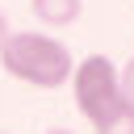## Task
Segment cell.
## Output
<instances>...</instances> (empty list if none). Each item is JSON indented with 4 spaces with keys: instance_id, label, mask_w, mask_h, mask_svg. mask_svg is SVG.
<instances>
[{
    "instance_id": "6da1fadb",
    "label": "cell",
    "mask_w": 134,
    "mask_h": 134,
    "mask_svg": "<svg viewBox=\"0 0 134 134\" xmlns=\"http://www.w3.org/2000/svg\"><path fill=\"white\" fill-rule=\"evenodd\" d=\"M0 67H4L13 80L29 84V88L54 92V88H63V84L71 80L75 59H71V50H67L59 38L29 29V34H8V42L0 46Z\"/></svg>"
},
{
    "instance_id": "7a4b0ae2",
    "label": "cell",
    "mask_w": 134,
    "mask_h": 134,
    "mask_svg": "<svg viewBox=\"0 0 134 134\" xmlns=\"http://www.w3.org/2000/svg\"><path fill=\"white\" fill-rule=\"evenodd\" d=\"M71 96H75V109L96 126L121 100V71L113 67V59L109 54H84L71 71Z\"/></svg>"
},
{
    "instance_id": "3957f363",
    "label": "cell",
    "mask_w": 134,
    "mask_h": 134,
    "mask_svg": "<svg viewBox=\"0 0 134 134\" xmlns=\"http://www.w3.org/2000/svg\"><path fill=\"white\" fill-rule=\"evenodd\" d=\"M29 13H34L42 25H50V29H63V25L80 21V13H84V0H29Z\"/></svg>"
},
{
    "instance_id": "277c9868",
    "label": "cell",
    "mask_w": 134,
    "mask_h": 134,
    "mask_svg": "<svg viewBox=\"0 0 134 134\" xmlns=\"http://www.w3.org/2000/svg\"><path fill=\"white\" fill-rule=\"evenodd\" d=\"M92 130H96V134H134V105H130V100H117Z\"/></svg>"
},
{
    "instance_id": "5b68a950",
    "label": "cell",
    "mask_w": 134,
    "mask_h": 134,
    "mask_svg": "<svg viewBox=\"0 0 134 134\" xmlns=\"http://www.w3.org/2000/svg\"><path fill=\"white\" fill-rule=\"evenodd\" d=\"M121 100H130V105H134V59L121 67Z\"/></svg>"
},
{
    "instance_id": "8992f818",
    "label": "cell",
    "mask_w": 134,
    "mask_h": 134,
    "mask_svg": "<svg viewBox=\"0 0 134 134\" xmlns=\"http://www.w3.org/2000/svg\"><path fill=\"white\" fill-rule=\"evenodd\" d=\"M8 34H13V29H8V21H4V13H0V46L8 42Z\"/></svg>"
},
{
    "instance_id": "52a82bcc",
    "label": "cell",
    "mask_w": 134,
    "mask_h": 134,
    "mask_svg": "<svg viewBox=\"0 0 134 134\" xmlns=\"http://www.w3.org/2000/svg\"><path fill=\"white\" fill-rule=\"evenodd\" d=\"M46 134H71V130H63V126H50V130H46Z\"/></svg>"
}]
</instances>
